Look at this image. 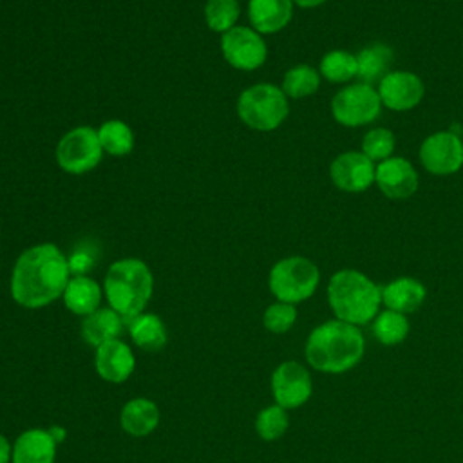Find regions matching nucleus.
Returning <instances> with one entry per match:
<instances>
[{"mask_svg":"<svg viewBox=\"0 0 463 463\" xmlns=\"http://www.w3.org/2000/svg\"><path fill=\"white\" fill-rule=\"evenodd\" d=\"M409 329H411V324H409L407 315L392 311V309L380 311L374 317V320L371 322L373 336L383 345L402 344L407 338Z\"/></svg>","mask_w":463,"mask_h":463,"instance_id":"393cba45","label":"nucleus"},{"mask_svg":"<svg viewBox=\"0 0 463 463\" xmlns=\"http://www.w3.org/2000/svg\"><path fill=\"white\" fill-rule=\"evenodd\" d=\"M320 74L331 83H345L358 74L356 56L342 49L329 51L320 60Z\"/></svg>","mask_w":463,"mask_h":463,"instance_id":"cd10ccee","label":"nucleus"},{"mask_svg":"<svg viewBox=\"0 0 463 463\" xmlns=\"http://www.w3.org/2000/svg\"><path fill=\"white\" fill-rule=\"evenodd\" d=\"M98 137L105 154L112 157H125L136 146V136L132 127L118 118L103 121L98 128Z\"/></svg>","mask_w":463,"mask_h":463,"instance_id":"b1692460","label":"nucleus"},{"mask_svg":"<svg viewBox=\"0 0 463 463\" xmlns=\"http://www.w3.org/2000/svg\"><path fill=\"white\" fill-rule=\"evenodd\" d=\"M329 175L333 184L344 192H364L374 183L376 166L364 152L349 150L333 159Z\"/></svg>","mask_w":463,"mask_h":463,"instance_id":"f8f14e48","label":"nucleus"},{"mask_svg":"<svg viewBox=\"0 0 463 463\" xmlns=\"http://www.w3.org/2000/svg\"><path fill=\"white\" fill-rule=\"evenodd\" d=\"M94 369L98 376L109 383H123L136 371V356L128 344L121 338L110 340L96 347Z\"/></svg>","mask_w":463,"mask_h":463,"instance_id":"4468645a","label":"nucleus"},{"mask_svg":"<svg viewBox=\"0 0 463 463\" xmlns=\"http://www.w3.org/2000/svg\"><path fill=\"white\" fill-rule=\"evenodd\" d=\"M221 54L224 61L244 72L257 71L268 58V45L260 33L250 25H235L221 34Z\"/></svg>","mask_w":463,"mask_h":463,"instance_id":"6e6552de","label":"nucleus"},{"mask_svg":"<svg viewBox=\"0 0 463 463\" xmlns=\"http://www.w3.org/2000/svg\"><path fill=\"white\" fill-rule=\"evenodd\" d=\"M423 83L420 76L409 71H392L378 83L380 101L391 110H411L423 98Z\"/></svg>","mask_w":463,"mask_h":463,"instance_id":"ddd939ff","label":"nucleus"},{"mask_svg":"<svg viewBox=\"0 0 463 463\" xmlns=\"http://www.w3.org/2000/svg\"><path fill=\"white\" fill-rule=\"evenodd\" d=\"M365 353V338L358 326L327 320L313 327L304 345L309 367L326 374H342L356 367Z\"/></svg>","mask_w":463,"mask_h":463,"instance_id":"f03ea898","label":"nucleus"},{"mask_svg":"<svg viewBox=\"0 0 463 463\" xmlns=\"http://www.w3.org/2000/svg\"><path fill=\"white\" fill-rule=\"evenodd\" d=\"M161 420V412L150 398L137 396L128 400L119 412L121 429L132 438H145L152 434Z\"/></svg>","mask_w":463,"mask_h":463,"instance_id":"aec40b11","label":"nucleus"},{"mask_svg":"<svg viewBox=\"0 0 463 463\" xmlns=\"http://www.w3.org/2000/svg\"><path fill=\"white\" fill-rule=\"evenodd\" d=\"M98 130L90 125H78L67 130L56 143V165L69 175L92 172L103 159Z\"/></svg>","mask_w":463,"mask_h":463,"instance_id":"0eeeda50","label":"nucleus"},{"mask_svg":"<svg viewBox=\"0 0 463 463\" xmlns=\"http://www.w3.org/2000/svg\"><path fill=\"white\" fill-rule=\"evenodd\" d=\"M127 327H128V335H130L134 345L143 351L156 353L166 345V340H168L166 326H165L163 318L156 313L143 311L141 315L132 318L127 324Z\"/></svg>","mask_w":463,"mask_h":463,"instance_id":"4be33fe9","label":"nucleus"},{"mask_svg":"<svg viewBox=\"0 0 463 463\" xmlns=\"http://www.w3.org/2000/svg\"><path fill=\"white\" fill-rule=\"evenodd\" d=\"M427 289L414 277H398L382 286V304L385 309H392L403 315L414 313L425 302Z\"/></svg>","mask_w":463,"mask_h":463,"instance_id":"a211bd4d","label":"nucleus"},{"mask_svg":"<svg viewBox=\"0 0 463 463\" xmlns=\"http://www.w3.org/2000/svg\"><path fill=\"white\" fill-rule=\"evenodd\" d=\"M125 320L112 307H99L94 313L81 318V338L90 347H99L105 342L116 340L121 336Z\"/></svg>","mask_w":463,"mask_h":463,"instance_id":"412c9836","label":"nucleus"},{"mask_svg":"<svg viewBox=\"0 0 463 463\" xmlns=\"http://www.w3.org/2000/svg\"><path fill=\"white\" fill-rule=\"evenodd\" d=\"M71 277L67 255L54 242H38L16 257L9 293L20 307L42 309L61 298Z\"/></svg>","mask_w":463,"mask_h":463,"instance_id":"f257e3e1","label":"nucleus"},{"mask_svg":"<svg viewBox=\"0 0 463 463\" xmlns=\"http://www.w3.org/2000/svg\"><path fill=\"white\" fill-rule=\"evenodd\" d=\"M271 396L286 411L302 407L313 394V380L307 367L297 360L280 362L269 380Z\"/></svg>","mask_w":463,"mask_h":463,"instance_id":"9d476101","label":"nucleus"},{"mask_svg":"<svg viewBox=\"0 0 463 463\" xmlns=\"http://www.w3.org/2000/svg\"><path fill=\"white\" fill-rule=\"evenodd\" d=\"M297 322V307L295 304L275 300L262 313V326L273 335L288 333Z\"/></svg>","mask_w":463,"mask_h":463,"instance_id":"c756f323","label":"nucleus"},{"mask_svg":"<svg viewBox=\"0 0 463 463\" xmlns=\"http://www.w3.org/2000/svg\"><path fill=\"white\" fill-rule=\"evenodd\" d=\"M420 161L434 175H449L463 166V139L452 130L434 132L420 146Z\"/></svg>","mask_w":463,"mask_h":463,"instance_id":"9b49d317","label":"nucleus"},{"mask_svg":"<svg viewBox=\"0 0 463 463\" xmlns=\"http://www.w3.org/2000/svg\"><path fill=\"white\" fill-rule=\"evenodd\" d=\"M327 302L336 320L360 327L380 313L382 288L358 269H340L329 279Z\"/></svg>","mask_w":463,"mask_h":463,"instance_id":"20e7f679","label":"nucleus"},{"mask_svg":"<svg viewBox=\"0 0 463 463\" xmlns=\"http://www.w3.org/2000/svg\"><path fill=\"white\" fill-rule=\"evenodd\" d=\"M320 87V74L307 63H298L284 72L282 78V92L288 98L300 99L315 94Z\"/></svg>","mask_w":463,"mask_h":463,"instance_id":"a878e982","label":"nucleus"},{"mask_svg":"<svg viewBox=\"0 0 463 463\" xmlns=\"http://www.w3.org/2000/svg\"><path fill=\"white\" fill-rule=\"evenodd\" d=\"M49 432H51V436L54 438V441H56L58 445L65 439V429L60 427V425H52V427L49 429Z\"/></svg>","mask_w":463,"mask_h":463,"instance_id":"72a5a7b5","label":"nucleus"},{"mask_svg":"<svg viewBox=\"0 0 463 463\" xmlns=\"http://www.w3.org/2000/svg\"><path fill=\"white\" fill-rule=\"evenodd\" d=\"M203 14L208 29L222 34L237 25L241 4L239 0H206Z\"/></svg>","mask_w":463,"mask_h":463,"instance_id":"bb28decb","label":"nucleus"},{"mask_svg":"<svg viewBox=\"0 0 463 463\" xmlns=\"http://www.w3.org/2000/svg\"><path fill=\"white\" fill-rule=\"evenodd\" d=\"M394 60V52L389 45L385 43H371L367 47H364L358 54H356V63H358V78L362 80V83L373 85V83H380L391 71V63Z\"/></svg>","mask_w":463,"mask_h":463,"instance_id":"5701e85b","label":"nucleus"},{"mask_svg":"<svg viewBox=\"0 0 463 463\" xmlns=\"http://www.w3.org/2000/svg\"><path fill=\"white\" fill-rule=\"evenodd\" d=\"M13 443L0 432V463H11Z\"/></svg>","mask_w":463,"mask_h":463,"instance_id":"473e14b6","label":"nucleus"},{"mask_svg":"<svg viewBox=\"0 0 463 463\" xmlns=\"http://www.w3.org/2000/svg\"><path fill=\"white\" fill-rule=\"evenodd\" d=\"M103 297L125 326L141 315L154 293V275L148 264L137 257L114 260L103 277Z\"/></svg>","mask_w":463,"mask_h":463,"instance_id":"7ed1b4c3","label":"nucleus"},{"mask_svg":"<svg viewBox=\"0 0 463 463\" xmlns=\"http://www.w3.org/2000/svg\"><path fill=\"white\" fill-rule=\"evenodd\" d=\"M96 259H98V253L90 244H85V242L78 244L71 251V255H67L71 275H89V271L96 264Z\"/></svg>","mask_w":463,"mask_h":463,"instance_id":"2f4dec72","label":"nucleus"},{"mask_svg":"<svg viewBox=\"0 0 463 463\" xmlns=\"http://www.w3.org/2000/svg\"><path fill=\"white\" fill-rule=\"evenodd\" d=\"M289 427L288 411L277 403L266 405L255 416V430L260 439L275 441L286 434Z\"/></svg>","mask_w":463,"mask_h":463,"instance_id":"c85d7f7f","label":"nucleus"},{"mask_svg":"<svg viewBox=\"0 0 463 463\" xmlns=\"http://www.w3.org/2000/svg\"><path fill=\"white\" fill-rule=\"evenodd\" d=\"M291 0H248V20L260 34H273L282 31L293 18Z\"/></svg>","mask_w":463,"mask_h":463,"instance_id":"f3484780","label":"nucleus"},{"mask_svg":"<svg viewBox=\"0 0 463 463\" xmlns=\"http://www.w3.org/2000/svg\"><path fill=\"white\" fill-rule=\"evenodd\" d=\"M103 286L89 275H72L61 300L65 307L76 317H87L101 307Z\"/></svg>","mask_w":463,"mask_h":463,"instance_id":"6ab92c4d","label":"nucleus"},{"mask_svg":"<svg viewBox=\"0 0 463 463\" xmlns=\"http://www.w3.org/2000/svg\"><path fill=\"white\" fill-rule=\"evenodd\" d=\"M394 150V134L387 128H373L362 139V152L371 161H385Z\"/></svg>","mask_w":463,"mask_h":463,"instance_id":"7c9ffc66","label":"nucleus"},{"mask_svg":"<svg viewBox=\"0 0 463 463\" xmlns=\"http://www.w3.org/2000/svg\"><path fill=\"white\" fill-rule=\"evenodd\" d=\"M374 181L389 199H407L418 190V174L411 161L389 157L376 166Z\"/></svg>","mask_w":463,"mask_h":463,"instance_id":"2eb2a0df","label":"nucleus"},{"mask_svg":"<svg viewBox=\"0 0 463 463\" xmlns=\"http://www.w3.org/2000/svg\"><path fill=\"white\" fill-rule=\"evenodd\" d=\"M318 266L300 255H291L277 260L268 275V288L271 295L288 304L307 300L318 288Z\"/></svg>","mask_w":463,"mask_h":463,"instance_id":"423d86ee","label":"nucleus"},{"mask_svg":"<svg viewBox=\"0 0 463 463\" xmlns=\"http://www.w3.org/2000/svg\"><path fill=\"white\" fill-rule=\"evenodd\" d=\"M289 114L288 96L273 83L246 87L237 98L239 119L253 130L269 132L279 128Z\"/></svg>","mask_w":463,"mask_h":463,"instance_id":"39448f33","label":"nucleus"},{"mask_svg":"<svg viewBox=\"0 0 463 463\" xmlns=\"http://www.w3.org/2000/svg\"><path fill=\"white\" fill-rule=\"evenodd\" d=\"M56 449L49 429H27L13 443L11 463H54Z\"/></svg>","mask_w":463,"mask_h":463,"instance_id":"dca6fc26","label":"nucleus"},{"mask_svg":"<svg viewBox=\"0 0 463 463\" xmlns=\"http://www.w3.org/2000/svg\"><path fill=\"white\" fill-rule=\"evenodd\" d=\"M382 101L378 90L367 83H353L338 90L331 101L333 118L344 127H362L378 118Z\"/></svg>","mask_w":463,"mask_h":463,"instance_id":"1a4fd4ad","label":"nucleus"},{"mask_svg":"<svg viewBox=\"0 0 463 463\" xmlns=\"http://www.w3.org/2000/svg\"><path fill=\"white\" fill-rule=\"evenodd\" d=\"M295 5H298V7H304V9H311V7H318V5H322L324 2H327V0H291Z\"/></svg>","mask_w":463,"mask_h":463,"instance_id":"f704fd0d","label":"nucleus"}]
</instances>
